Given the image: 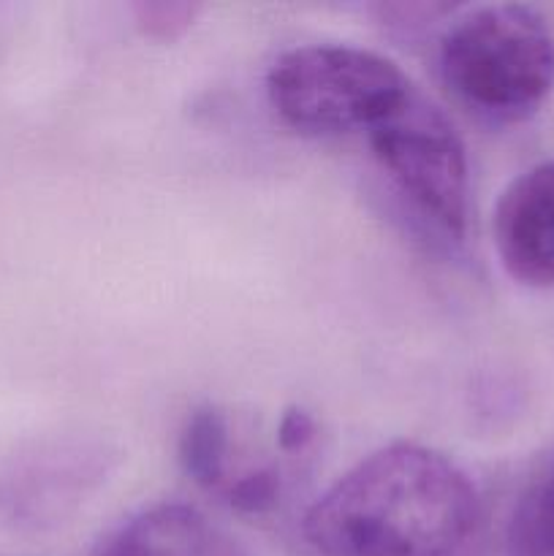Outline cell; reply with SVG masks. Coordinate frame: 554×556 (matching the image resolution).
<instances>
[{
    "mask_svg": "<svg viewBox=\"0 0 554 556\" xmlns=\"http://www.w3.org/2000/svg\"><path fill=\"white\" fill-rule=\"evenodd\" d=\"M302 535L318 556H483L489 514L459 462L396 440L310 505Z\"/></svg>",
    "mask_w": 554,
    "mask_h": 556,
    "instance_id": "cell-1",
    "label": "cell"
},
{
    "mask_svg": "<svg viewBox=\"0 0 554 556\" xmlns=\"http://www.w3.org/2000/svg\"><path fill=\"white\" fill-rule=\"evenodd\" d=\"M451 103L492 128L530 119L554 90V36L536 9L487 3L456 9L435 43Z\"/></svg>",
    "mask_w": 554,
    "mask_h": 556,
    "instance_id": "cell-2",
    "label": "cell"
},
{
    "mask_svg": "<svg viewBox=\"0 0 554 556\" xmlns=\"http://www.w3.org/2000/svg\"><path fill=\"white\" fill-rule=\"evenodd\" d=\"M416 90L394 60L348 43L286 49L266 71V101L310 139L369 134Z\"/></svg>",
    "mask_w": 554,
    "mask_h": 556,
    "instance_id": "cell-3",
    "label": "cell"
},
{
    "mask_svg": "<svg viewBox=\"0 0 554 556\" xmlns=\"http://www.w3.org/2000/svg\"><path fill=\"white\" fill-rule=\"evenodd\" d=\"M375 163L424 223L462 242L470 212L465 141L449 114L421 90L367 134Z\"/></svg>",
    "mask_w": 554,
    "mask_h": 556,
    "instance_id": "cell-4",
    "label": "cell"
},
{
    "mask_svg": "<svg viewBox=\"0 0 554 556\" xmlns=\"http://www.w3.org/2000/svg\"><path fill=\"white\" fill-rule=\"evenodd\" d=\"M492 239L505 275L525 288H554V161L511 179L492 212Z\"/></svg>",
    "mask_w": 554,
    "mask_h": 556,
    "instance_id": "cell-5",
    "label": "cell"
},
{
    "mask_svg": "<svg viewBox=\"0 0 554 556\" xmlns=\"http://www.w3.org/2000/svg\"><path fill=\"white\" fill-rule=\"evenodd\" d=\"M90 556H248L221 525L188 503H155L119 521Z\"/></svg>",
    "mask_w": 554,
    "mask_h": 556,
    "instance_id": "cell-6",
    "label": "cell"
},
{
    "mask_svg": "<svg viewBox=\"0 0 554 556\" xmlns=\"http://www.w3.org/2000/svg\"><path fill=\"white\" fill-rule=\"evenodd\" d=\"M112 462L114 451L101 440L52 445L27 467L20 478V492L11 494L9 503L22 519L58 521L79 508L87 494L101 489Z\"/></svg>",
    "mask_w": 554,
    "mask_h": 556,
    "instance_id": "cell-7",
    "label": "cell"
},
{
    "mask_svg": "<svg viewBox=\"0 0 554 556\" xmlns=\"http://www.w3.org/2000/svg\"><path fill=\"white\" fill-rule=\"evenodd\" d=\"M177 456L196 486L223 497L234 476V432L226 410L215 405L196 407L179 429Z\"/></svg>",
    "mask_w": 554,
    "mask_h": 556,
    "instance_id": "cell-8",
    "label": "cell"
},
{
    "mask_svg": "<svg viewBox=\"0 0 554 556\" xmlns=\"http://www.w3.org/2000/svg\"><path fill=\"white\" fill-rule=\"evenodd\" d=\"M505 556H554V448L516 494L505 525Z\"/></svg>",
    "mask_w": 554,
    "mask_h": 556,
    "instance_id": "cell-9",
    "label": "cell"
},
{
    "mask_svg": "<svg viewBox=\"0 0 554 556\" xmlns=\"http://www.w3.org/2000/svg\"><path fill=\"white\" fill-rule=\"evenodd\" d=\"M204 5L190 3V0H139L130 5L134 25L150 41L172 43L182 38L196 20L201 16Z\"/></svg>",
    "mask_w": 554,
    "mask_h": 556,
    "instance_id": "cell-10",
    "label": "cell"
},
{
    "mask_svg": "<svg viewBox=\"0 0 554 556\" xmlns=\"http://www.w3.org/2000/svg\"><path fill=\"white\" fill-rule=\"evenodd\" d=\"M318 440V421L304 407L291 405L280 413V421L275 429V443L282 456H302Z\"/></svg>",
    "mask_w": 554,
    "mask_h": 556,
    "instance_id": "cell-11",
    "label": "cell"
}]
</instances>
